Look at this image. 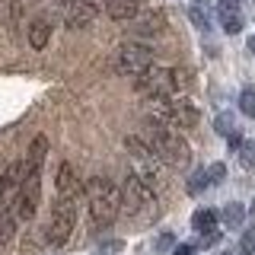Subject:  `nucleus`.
I'll use <instances>...</instances> for the list:
<instances>
[{
    "label": "nucleus",
    "mask_w": 255,
    "mask_h": 255,
    "mask_svg": "<svg viewBox=\"0 0 255 255\" xmlns=\"http://www.w3.org/2000/svg\"><path fill=\"white\" fill-rule=\"evenodd\" d=\"M153 64V48L143 42H125L118 45V51L112 54V67L125 77H137Z\"/></svg>",
    "instance_id": "obj_5"
},
{
    "label": "nucleus",
    "mask_w": 255,
    "mask_h": 255,
    "mask_svg": "<svg viewBox=\"0 0 255 255\" xmlns=\"http://www.w3.org/2000/svg\"><path fill=\"white\" fill-rule=\"evenodd\" d=\"M172 255H195V246H188V243L172 246Z\"/></svg>",
    "instance_id": "obj_30"
},
{
    "label": "nucleus",
    "mask_w": 255,
    "mask_h": 255,
    "mask_svg": "<svg viewBox=\"0 0 255 255\" xmlns=\"http://www.w3.org/2000/svg\"><path fill=\"white\" fill-rule=\"evenodd\" d=\"M198 122H201V115H198V109L191 106L188 99L172 102V125H179V128H195Z\"/></svg>",
    "instance_id": "obj_12"
},
{
    "label": "nucleus",
    "mask_w": 255,
    "mask_h": 255,
    "mask_svg": "<svg viewBox=\"0 0 255 255\" xmlns=\"http://www.w3.org/2000/svg\"><path fill=\"white\" fill-rule=\"evenodd\" d=\"M252 3H255V0H252Z\"/></svg>",
    "instance_id": "obj_34"
},
{
    "label": "nucleus",
    "mask_w": 255,
    "mask_h": 255,
    "mask_svg": "<svg viewBox=\"0 0 255 255\" xmlns=\"http://www.w3.org/2000/svg\"><path fill=\"white\" fill-rule=\"evenodd\" d=\"M86 191V204H90V220L96 230H109L112 223L118 220V211H122V191L112 185L102 175H93L83 185Z\"/></svg>",
    "instance_id": "obj_1"
},
{
    "label": "nucleus",
    "mask_w": 255,
    "mask_h": 255,
    "mask_svg": "<svg viewBox=\"0 0 255 255\" xmlns=\"http://www.w3.org/2000/svg\"><path fill=\"white\" fill-rule=\"evenodd\" d=\"M131 22H134V26H131L134 35H159V32L166 29L163 10H153V6H140V13L134 16Z\"/></svg>",
    "instance_id": "obj_10"
},
{
    "label": "nucleus",
    "mask_w": 255,
    "mask_h": 255,
    "mask_svg": "<svg viewBox=\"0 0 255 255\" xmlns=\"http://www.w3.org/2000/svg\"><path fill=\"white\" fill-rule=\"evenodd\" d=\"M204 239H201V243L204 246H214V243H220V230H207V233H201Z\"/></svg>",
    "instance_id": "obj_28"
},
{
    "label": "nucleus",
    "mask_w": 255,
    "mask_h": 255,
    "mask_svg": "<svg viewBox=\"0 0 255 255\" xmlns=\"http://www.w3.org/2000/svg\"><path fill=\"white\" fill-rule=\"evenodd\" d=\"M106 13L112 19H134L140 13V0H106Z\"/></svg>",
    "instance_id": "obj_13"
},
{
    "label": "nucleus",
    "mask_w": 255,
    "mask_h": 255,
    "mask_svg": "<svg viewBox=\"0 0 255 255\" xmlns=\"http://www.w3.org/2000/svg\"><path fill=\"white\" fill-rule=\"evenodd\" d=\"M207 182H211V179H207V169H195L191 179H188V191H191V195H201V191L207 188Z\"/></svg>",
    "instance_id": "obj_21"
},
{
    "label": "nucleus",
    "mask_w": 255,
    "mask_h": 255,
    "mask_svg": "<svg viewBox=\"0 0 255 255\" xmlns=\"http://www.w3.org/2000/svg\"><path fill=\"white\" fill-rule=\"evenodd\" d=\"M207 179H211L214 185H220V182L227 179V166H223V163H211V166H207Z\"/></svg>",
    "instance_id": "obj_24"
},
{
    "label": "nucleus",
    "mask_w": 255,
    "mask_h": 255,
    "mask_svg": "<svg viewBox=\"0 0 255 255\" xmlns=\"http://www.w3.org/2000/svg\"><path fill=\"white\" fill-rule=\"evenodd\" d=\"M122 211L128 217H137V220H153L156 217V195L137 172H131L122 185Z\"/></svg>",
    "instance_id": "obj_3"
},
{
    "label": "nucleus",
    "mask_w": 255,
    "mask_h": 255,
    "mask_svg": "<svg viewBox=\"0 0 255 255\" xmlns=\"http://www.w3.org/2000/svg\"><path fill=\"white\" fill-rule=\"evenodd\" d=\"M26 175H29L26 159L10 163L3 169V175H0V207H3V211H13V201H16V195H19V185H22Z\"/></svg>",
    "instance_id": "obj_8"
},
{
    "label": "nucleus",
    "mask_w": 255,
    "mask_h": 255,
    "mask_svg": "<svg viewBox=\"0 0 255 255\" xmlns=\"http://www.w3.org/2000/svg\"><path fill=\"white\" fill-rule=\"evenodd\" d=\"M122 246H125L122 239H112V243H102L99 246V252H122Z\"/></svg>",
    "instance_id": "obj_27"
},
{
    "label": "nucleus",
    "mask_w": 255,
    "mask_h": 255,
    "mask_svg": "<svg viewBox=\"0 0 255 255\" xmlns=\"http://www.w3.org/2000/svg\"><path fill=\"white\" fill-rule=\"evenodd\" d=\"M185 86V70H169V67H153L150 64L143 74L134 77V90L140 96H172L175 90Z\"/></svg>",
    "instance_id": "obj_4"
},
{
    "label": "nucleus",
    "mask_w": 255,
    "mask_h": 255,
    "mask_svg": "<svg viewBox=\"0 0 255 255\" xmlns=\"http://www.w3.org/2000/svg\"><path fill=\"white\" fill-rule=\"evenodd\" d=\"M220 220L227 223V230H239V227H243V220H246V207L239 204V201H230L220 211Z\"/></svg>",
    "instance_id": "obj_16"
},
{
    "label": "nucleus",
    "mask_w": 255,
    "mask_h": 255,
    "mask_svg": "<svg viewBox=\"0 0 255 255\" xmlns=\"http://www.w3.org/2000/svg\"><path fill=\"white\" fill-rule=\"evenodd\" d=\"M195 3H198V6H204V0H195Z\"/></svg>",
    "instance_id": "obj_33"
},
{
    "label": "nucleus",
    "mask_w": 255,
    "mask_h": 255,
    "mask_svg": "<svg viewBox=\"0 0 255 255\" xmlns=\"http://www.w3.org/2000/svg\"><path fill=\"white\" fill-rule=\"evenodd\" d=\"M246 48H249V51L255 54V35H249V42H246Z\"/></svg>",
    "instance_id": "obj_31"
},
{
    "label": "nucleus",
    "mask_w": 255,
    "mask_h": 255,
    "mask_svg": "<svg viewBox=\"0 0 255 255\" xmlns=\"http://www.w3.org/2000/svg\"><path fill=\"white\" fill-rule=\"evenodd\" d=\"M239 112L249 115V118H255V90H252V86H246V90L239 93Z\"/></svg>",
    "instance_id": "obj_20"
},
{
    "label": "nucleus",
    "mask_w": 255,
    "mask_h": 255,
    "mask_svg": "<svg viewBox=\"0 0 255 255\" xmlns=\"http://www.w3.org/2000/svg\"><path fill=\"white\" fill-rule=\"evenodd\" d=\"M38 201H42V172H29L19 185V195L13 201V214L16 220H32L38 211Z\"/></svg>",
    "instance_id": "obj_7"
},
{
    "label": "nucleus",
    "mask_w": 255,
    "mask_h": 255,
    "mask_svg": "<svg viewBox=\"0 0 255 255\" xmlns=\"http://www.w3.org/2000/svg\"><path fill=\"white\" fill-rule=\"evenodd\" d=\"M147 143L163 163L172 166V169H185L191 163V150H188L185 137H179L169 125L156 122V118H147Z\"/></svg>",
    "instance_id": "obj_2"
},
{
    "label": "nucleus",
    "mask_w": 255,
    "mask_h": 255,
    "mask_svg": "<svg viewBox=\"0 0 255 255\" xmlns=\"http://www.w3.org/2000/svg\"><path fill=\"white\" fill-rule=\"evenodd\" d=\"M214 131H217V134H230V131H236V128H233V115H230V112H220L217 122H214Z\"/></svg>",
    "instance_id": "obj_22"
},
{
    "label": "nucleus",
    "mask_w": 255,
    "mask_h": 255,
    "mask_svg": "<svg viewBox=\"0 0 255 255\" xmlns=\"http://www.w3.org/2000/svg\"><path fill=\"white\" fill-rule=\"evenodd\" d=\"M239 252H243V255H252L255 252V227H249L243 233V239H239Z\"/></svg>",
    "instance_id": "obj_23"
},
{
    "label": "nucleus",
    "mask_w": 255,
    "mask_h": 255,
    "mask_svg": "<svg viewBox=\"0 0 255 255\" xmlns=\"http://www.w3.org/2000/svg\"><path fill=\"white\" fill-rule=\"evenodd\" d=\"M45 156H48V137H45V134H38V137L29 143V153H26V166H29V172H42Z\"/></svg>",
    "instance_id": "obj_14"
},
{
    "label": "nucleus",
    "mask_w": 255,
    "mask_h": 255,
    "mask_svg": "<svg viewBox=\"0 0 255 255\" xmlns=\"http://www.w3.org/2000/svg\"><path fill=\"white\" fill-rule=\"evenodd\" d=\"M239 153H243V163L246 166H255V140H243Z\"/></svg>",
    "instance_id": "obj_25"
},
{
    "label": "nucleus",
    "mask_w": 255,
    "mask_h": 255,
    "mask_svg": "<svg viewBox=\"0 0 255 255\" xmlns=\"http://www.w3.org/2000/svg\"><path fill=\"white\" fill-rule=\"evenodd\" d=\"M99 10H106V0H70L67 3V29H86Z\"/></svg>",
    "instance_id": "obj_9"
},
{
    "label": "nucleus",
    "mask_w": 255,
    "mask_h": 255,
    "mask_svg": "<svg viewBox=\"0 0 255 255\" xmlns=\"http://www.w3.org/2000/svg\"><path fill=\"white\" fill-rule=\"evenodd\" d=\"M54 185H58V198H80V191H83V182H80V175L74 169V163H61L58 166V179H54Z\"/></svg>",
    "instance_id": "obj_11"
},
{
    "label": "nucleus",
    "mask_w": 255,
    "mask_h": 255,
    "mask_svg": "<svg viewBox=\"0 0 255 255\" xmlns=\"http://www.w3.org/2000/svg\"><path fill=\"white\" fill-rule=\"evenodd\" d=\"M13 236H16V214L3 211L0 214V243H10Z\"/></svg>",
    "instance_id": "obj_18"
},
{
    "label": "nucleus",
    "mask_w": 255,
    "mask_h": 255,
    "mask_svg": "<svg viewBox=\"0 0 255 255\" xmlns=\"http://www.w3.org/2000/svg\"><path fill=\"white\" fill-rule=\"evenodd\" d=\"M227 140H230V147H233V150L243 147V134H239V131H230V134H227Z\"/></svg>",
    "instance_id": "obj_29"
},
{
    "label": "nucleus",
    "mask_w": 255,
    "mask_h": 255,
    "mask_svg": "<svg viewBox=\"0 0 255 255\" xmlns=\"http://www.w3.org/2000/svg\"><path fill=\"white\" fill-rule=\"evenodd\" d=\"M217 217L220 214L214 211V207H201V211H195V217H191V227H195L198 233H207V230L217 227Z\"/></svg>",
    "instance_id": "obj_17"
},
{
    "label": "nucleus",
    "mask_w": 255,
    "mask_h": 255,
    "mask_svg": "<svg viewBox=\"0 0 255 255\" xmlns=\"http://www.w3.org/2000/svg\"><path fill=\"white\" fill-rule=\"evenodd\" d=\"M246 214H249V217L255 220V201H252V207H249V211H246Z\"/></svg>",
    "instance_id": "obj_32"
},
{
    "label": "nucleus",
    "mask_w": 255,
    "mask_h": 255,
    "mask_svg": "<svg viewBox=\"0 0 255 255\" xmlns=\"http://www.w3.org/2000/svg\"><path fill=\"white\" fill-rule=\"evenodd\" d=\"M153 246H156V252H169L172 246H175V239H172V233H159Z\"/></svg>",
    "instance_id": "obj_26"
},
{
    "label": "nucleus",
    "mask_w": 255,
    "mask_h": 255,
    "mask_svg": "<svg viewBox=\"0 0 255 255\" xmlns=\"http://www.w3.org/2000/svg\"><path fill=\"white\" fill-rule=\"evenodd\" d=\"M77 227V201L74 198H58L51 207V220H48V243L54 246H64L70 239V233H74Z\"/></svg>",
    "instance_id": "obj_6"
},
{
    "label": "nucleus",
    "mask_w": 255,
    "mask_h": 255,
    "mask_svg": "<svg viewBox=\"0 0 255 255\" xmlns=\"http://www.w3.org/2000/svg\"><path fill=\"white\" fill-rule=\"evenodd\" d=\"M188 19L195 22V29H198V32H211V19H207V13H204L198 3H191V6H188Z\"/></svg>",
    "instance_id": "obj_19"
},
{
    "label": "nucleus",
    "mask_w": 255,
    "mask_h": 255,
    "mask_svg": "<svg viewBox=\"0 0 255 255\" xmlns=\"http://www.w3.org/2000/svg\"><path fill=\"white\" fill-rule=\"evenodd\" d=\"M48 38H51V22L48 19H32V26H29V45L35 48V51H42V48L48 45Z\"/></svg>",
    "instance_id": "obj_15"
}]
</instances>
